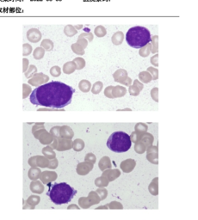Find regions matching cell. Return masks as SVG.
<instances>
[{"instance_id":"cell-1","label":"cell","mask_w":198,"mask_h":220,"mask_svg":"<svg viewBox=\"0 0 198 220\" xmlns=\"http://www.w3.org/2000/svg\"><path fill=\"white\" fill-rule=\"evenodd\" d=\"M74 89L61 82H50L37 87L30 95V102L36 106L63 108L72 102Z\"/></svg>"},{"instance_id":"cell-2","label":"cell","mask_w":198,"mask_h":220,"mask_svg":"<svg viewBox=\"0 0 198 220\" xmlns=\"http://www.w3.org/2000/svg\"><path fill=\"white\" fill-rule=\"evenodd\" d=\"M76 193L77 190L73 187L69 186V184L66 182H61L54 184L49 183V190L47 193V195L54 204L62 205L69 203Z\"/></svg>"},{"instance_id":"cell-3","label":"cell","mask_w":198,"mask_h":220,"mask_svg":"<svg viewBox=\"0 0 198 220\" xmlns=\"http://www.w3.org/2000/svg\"><path fill=\"white\" fill-rule=\"evenodd\" d=\"M150 31L145 27L136 26L128 29L126 34L128 44L134 48H142L151 41Z\"/></svg>"},{"instance_id":"cell-4","label":"cell","mask_w":198,"mask_h":220,"mask_svg":"<svg viewBox=\"0 0 198 220\" xmlns=\"http://www.w3.org/2000/svg\"><path fill=\"white\" fill-rule=\"evenodd\" d=\"M130 136L124 132H115L108 139L107 146L114 152L122 153L131 148Z\"/></svg>"},{"instance_id":"cell-5","label":"cell","mask_w":198,"mask_h":220,"mask_svg":"<svg viewBox=\"0 0 198 220\" xmlns=\"http://www.w3.org/2000/svg\"><path fill=\"white\" fill-rule=\"evenodd\" d=\"M72 147H73V142L71 141V139H64L61 137L54 139V143L51 145V148L56 149L60 151H67V150L71 149Z\"/></svg>"},{"instance_id":"cell-6","label":"cell","mask_w":198,"mask_h":220,"mask_svg":"<svg viewBox=\"0 0 198 220\" xmlns=\"http://www.w3.org/2000/svg\"><path fill=\"white\" fill-rule=\"evenodd\" d=\"M147 160L153 164H158V146L151 145L147 148Z\"/></svg>"},{"instance_id":"cell-7","label":"cell","mask_w":198,"mask_h":220,"mask_svg":"<svg viewBox=\"0 0 198 220\" xmlns=\"http://www.w3.org/2000/svg\"><path fill=\"white\" fill-rule=\"evenodd\" d=\"M28 164L32 167H36L39 166L41 168H46L48 165V159L45 157L41 156H36L33 157L28 160Z\"/></svg>"},{"instance_id":"cell-8","label":"cell","mask_w":198,"mask_h":220,"mask_svg":"<svg viewBox=\"0 0 198 220\" xmlns=\"http://www.w3.org/2000/svg\"><path fill=\"white\" fill-rule=\"evenodd\" d=\"M40 178H41V181L44 184H49L52 181L56 180L57 174L53 171H44V172L41 173Z\"/></svg>"},{"instance_id":"cell-9","label":"cell","mask_w":198,"mask_h":220,"mask_svg":"<svg viewBox=\"0 0 198 220\" xmlns=\"http://www.w3.org/2000/svg\"><path fill=\"white\" fill-rule=\"evenodd\" d=\"M92 169H93V164L87 163V162L80 163L77 166V173L80 175H85L90 171H91Z\"/></svg>"},{"instance_id":"cell-10","label":"cell","mask_w":198,"mask_h":220,"mask_svg":"<svg viewBox=\"0 0 198 220\" xmlns=\"http://www.w3.org/2000/svg\"><path fill=\"white\" fill-rule=\"evenodd\" d=\"M27 38L29 41L36 43L41 39V33L37 28H30L27 33Z\"/></svg>"},{"instance_id":"cell-11","label":"cell","mask_w":198,"mask_h":220,"mask_svg":"<svg viewBox=\"0 0 198 220\" xmlns=\"http://www.w3.org/2000/svg\"><path fill=\"white\" fill-rule=\"evenodd\" d=\"M136 165V162L134 160V159H126L124 160L123 162H122V164H121V169L125 172V173H129L131 172L133 169H135V167Z\"/></svg>"},{"instance_id":"cell-12","label":"cell","mask_w":198,"mask_h":220,"mask_svg":"<svg viewBox=\"0 0 198 220\" xmlns=\"http://www.w3.org/2000/svg\"><path fill=\"white\" fill-rule=\"evenodd\" d=\"M102 176L106 177L109 181H113L115 179H117L119 176L121 175V172L119 169H106L103 171L102 173Z\"/></svg>"},{"instance_id":"cell-13","label":"cell","mask_w":198,"mask_h":220,"mask_svg":"<svg viewBox=\"0 0 198 220\" xmlns=\"http://www.w3.org/2000/svg\"><path fill=\"white\" fill-rule=\"evenodd\" d=\"M113 77L115 82H119L122 84L125 79H127L128 78V72L123 69H119L114 73Z\"/></svg>"},{"instance_id":"cell-14","label":"cell","mask_w":198,"mask_h":220,"mask_svg":"<svg viewBox=\"0 0 198 220\" xmlns=\"http://www.w3.org/2000/svg\"><path fill=\"white\" fill-rule=\"evenodd\" d=\"M60 136L64 139H71L73 137V132L67 126H64L60 128Z\"/></svg>"},{"instance_id":"cell-15","label":"cell","mask_w":198,"mask_h":220,"mask_svg":"<svg viewBox=\"0 0 198 220\" xmlns=\"http://www.w3.org/2000/svg\"><path fill=\"white\" fill-rule=\"evenodd\" d=\"M153 140H154V138H153V136L151 133L145 132V133H143V135H142L141 139L140 141L143 143L147 148H148L149 146L153 145Z\"/></svg>"},{"instance_id":"cell-16","label":"cell","mask_w":198,"mask_h":220,"mask_svg":"<svg viewBox=\"0 0 198 220\" xmlns=\"http://www.w3.org/2000/svg\"><path fill=\"white\" fill-rule=\"evenodd\" d=\"M99 169H101L102 171H104L106 169H111V161H110V158L109 157H103L101 158V160L99 161Z\"/></svg>"},{"instance_id":"cell-17","label":"cell","mask_w":198,"mask_h":220,"mask_svg":"<svg viewBox=\"0 0 198 220\" xmlns=\"http://www.w3.org/2000/svg\"><path fill=\"white\" fill-rule=\"evenodd\" d=\"M30 190L32 193H41L44 191V186L41 184V182L39 181H34L30 184Z\"/></svg>"},{"instance_id":"cell-18","label":"cell","mask_w":198,"mask_h":220,"mask_svg":"<svg viewBox=\"0 0 198 220\" xmlns=\"http://www.w3.org/2000/svg\"><path fill=\"white\" fill-rule=\"evenodd\" d=\"M127 93V90L125 89L123 86H115L113 87V90H112V95L113 97H122L126 95Z\"/></svg>"},{"instance_id":"cell-19","label":"cell","mask_w":198,"mask_h":220,"mask_svg":"<svg viewBox=\"0 0 198 220\" xmlns=\"http://www.w3.org/2000/svg\"><path fill=\"white\" fill-rule=\"evenodd\" d=\"M158 178L156 177L153 180V181L150 183V185L148 187L149 192L151 193V194L153 195H158Z\"/></svg>"},{"instance_id":"cell-20","label":"cell","mask_w":198,"mask_h":220,"mask_svg":"<svg viewBox=\"0 0 198 220\" xmlns=\"http://www.w3.org/2000/svg\"><path fill=\"white\" fill-rule=\"evenodd\" d=\"M87 199H88V202H89L91 206H93V205H96V204H98L101 201V199H100V198L98 196V194L96 192H94V191L90 193L89 196L87 197Z\"/></svg>"},{"instance_id":"cell-21","label":"cell","mask_w":198,"mask_h":220,"mask_svg":"<svg viewBox=\"0 0 198 220\" xmlns=\"http://www.w3.org/2000/svg\"><path fill=\"white\" fill-rule=\"evenodd\" d=\"M79 90L82 91V92L87 93V92H89L90 90H91V84L90 83V81H88V80H85V79H84V80H81V81L79 82Z\"/></svg>"},{"instance_id":"cell-22","label":"cell","mask_w":198,"mask_h":220,"mask_svg":"<svg viewBox=\"0 0 198 220\" xmlns=\"http://www.w3.org/2000/svg\"><path fill=\"white\" fill-rule=\"evenodd\" d=\"M76 70V65L73 61L66 63L63 66V72L66 74H72Z\"/></svg>"},{"instance_id":"cell-23","label":"cell","mask_w":198,"mask_h":220,"mask_svg":"<svg viewBox=\"0 0 198 220\" xmlns=\"http://www.w3.org/2000/svg\"><path fill=\"white\" fill-rule=\"evenodd\" d=\"M40 175H41V170L38 168L32 167L28 170V177H29V179H31L33 181H35L36 179H38Z\"/></svg>"},{"instance_id":"cell-24","label":"cell","mask_w":198,"mask_h":220,"mask_svg":"<svg viewBox=\"0 0 198 220\" xmlns=\"http://www.w3.org/2000/svg\"><path fill=\"white\" fill-rule=\"evenodd\" d=\"M123 38H124V35H123L122 32H121V31L116 32L112 36V42L116 46L121 45L122 42V40H123Z\"/></svg>"},{"instance_id":"cell-25","label":"cell","mask_w":198,"mask_h":220,"mask_svg":"<svg viewBox=\"0 0 198 220\" xmlns=\"http://www.w3.org/2000/svg\"><path fill=\"white\" fill-rule=\"evenodd\" d=\"M42 153H43V155L45 156L46 158H47V159H54V158H55V152L54 151V150H53V148H51L50 146H47L45 148H43V150H42Z\"/></svg>"},{"instance_id":"cell-26","label":"cell","mask_w":198,"mask_h":220,"mask_svg":"<svg viewBox=\"0 0 198 220\" xmlns=\"http://www.w3.org/2000/svg\"><path fill=\"white\" fill-rule=\"evenodd\" d=\"M109 181L108 180L106 177H104V176H101V177H98V178H96V181H95V184H96V186L99 187H107L109 185Z\"/></svg>"},{"instance_id":"cell-27","label":"cell","mask_w":198,"mask_h":220,"mask_svg":"<svg viewBox=\"0 0 198 220\" xmlns=\"http://www.w3.org/2000/svg\"><path fill=\"white\" fill-rule=\"evenodd\" d=\"M73 148L74 151H82L84 148H85V142L83 141L82 139H76L74 140L73 143Z\"/></svg>"},{"instance_id":"cell-28","label":"cell","mask_w":198,"mask_h":220,"mask_svg":"<svg viewBox=\"0 0 198 220\" xmlns=\"http://www.w3.org/2000/svg\"><path fill=\"white\" fill-rule=\"evenodd\" d=\"M139 78L141 81H142L143 83H149L153 78H152V76L150 75V74L147 72H142L141 73L139 74Z\"/></svg>"},{"instance_id":"cell-29","label":"cell","mask_w":198,"mask_h":220,"mask_svg":"<svg viewBox=\"0 0 198 220\" xmlns=\"http://www.w3.org/2000/svg\"><path fill=\"white\" fill-rule=\"evenodd\" d=\"M44 54H45V50L41 46L35 48L34 53H33V55H34V58L35 59H42L43 56H44Z\"/></svg>"},{"instance_id":"cell-30","label":"cell","mask_w":198,"mask_h":220,"mask_svg":"<svg viewBox=\"0 0 198 220\" xmlns=\"http://www.w3.org/2000/svg\"><path fill=\"white\" fill-rule=\"evenodd\" d=\"M94 33L96 34L97 37H103L104 35H106L107 34V31H106V28H104L102 25H99L95 28V31Z\"/></svg>"},{"instance_id":"cell-31","label":"cell","mask_w":198,"mask_h":220,"mask_svg":"<svg viewBox=\"0 0 198 220\" xmlns=\"http://www.w3.org/2000/svg\"><path fill=\"white\" fill-rule=\"evenodd\" d=\"M135 151L136 152L139 153V154H142L147 151V147L145 146V145L141 143V141L137 142L135 143Z\"/></svg>"},{"instance_id":"cell-32","label":"cell","mask_w":198,"mask_h":220,"mask_svg":"<svg viewBox=\"0 0 198 220\" xmlns=\"http://www.w3.org/2000/svg\"><path fill=\"white\" fill-rule=\"evenodd\" d=\"M135 132H140V133H145V132H147L148 126L147 124H144V123H138L135 125Z\"/></svg>"},{"instance_id":"cell-33","label":"cell","mask_w":198,"mask_h":220,"mask_svg":"<svg viewBox=\"0 0 198 220\" xmlns=\"http://www.w3.org/2000/svg\"><path fill=\"white\" fill-rule=\"evenodd\" d=\"M64 32H65V34H67V36L69 37H71V36H73L74 34H77V29H75L74 28L73 26H72V25H67V26H66V28L64 29Z\"/></svg>"},{"instance_id":"cell-34","label":"cell","mask_w":198,"mask_h":220,"mask_svg":"<svg viewBox=\"0 0 198 220\" xmlns=\"http://www.w3.org/2000/svg\"><path fill=\"white\" fill-rule=\"evenodd\" d=\"M41 47L42 48H45L46 50L50 51V50H52L54 48V43H53V41H51L50 40H43L42 42H41Z\"/></svg>"},{"instance_id":"cell-35","label":"cell","mask_w":198,"mask_h":220,"mask_svg":"<svg viewBox=\"0 0 198 220\" xmlns=\"http://www.w3.org/2000/svg\"><path fill=\"white\" fill-rule=\"evenodd\" d=\"M102 82H96L94 85L92 86V89H91V91H92V93L93 94H95V95H97V94H99L101 91H102Z\"/></svg>"},{"instance_id":"cell-36","label":"cell","mask_w":198,"mask_h":220,"mask_svg":"<svg viewBox=\"0 0 198 220\" xmlns=\"http://www.w3.org/2000/svg\"><path fill=\"white\" fill-rule=\"evenodd\" d=\"M40 197L39 196H35V195H32V196H30V197L28 198V200H27V203L28 205H30L31 206H33L34 207L37 204L40 202Z\"/></svg>"},{"instance_id":"cell-37","label":"cell","mask_w":198,"mask_h":220,"mask_svg":"<svg viewBox=\"0 0 198 220\" xmlns=\"http://www.w3.org/2000/svg\"><path fill=\"white\" fill-rule=\"evenodd\" d=\"M151 51H152V46H151V44H149V43H148L147 45H146L145 46H143V47H142V49H141L140 54L143 57L148 56Z\"/></svg>"},{"instance_id":"cell-38","label":"cell","mask_w":198,"mask_h":220,"mask_svg":"<svg viewBox=\"0 0 198 220\" xmlns=\"http://www.w3.org/2000/svg\"><path fill=\"white\" fill-rule=\"evenodd\" d=\"M73 62L76 65V69H78V70H80V69H82V68H84L85 66V59H82V58H76V59H74Z\"/></svg>"},{"instance_id":"cell-39","label":"cell","mask_w":198,"mask_h":220,"mask_svg":"<svg viewBox=\"0 0 198 220\" xmlns=\"http://www.w3.org/2000/svg\"><path fill=\"white\" fill-rule=\"evenodd\" d=\"M72 49H73V51L75 53L79 54V55H83V54L85 53L84 48H83L82 46H80L78 43H75V44H73V45L72 46Z\"/></svg>"},{"instance_id":"cell-40","label":"cell","mask_w":198,"mask_h":220,"mask_svg":"<svg viewBox=\"0 0 198 220\" xmlns=\"http://www.w3.org/2000/svg\"><path fill=\"white\" fill-rule=\"evenodd\" d=\"M142 135H143V133H140V132H132V134H131V136H130L131 142H134V143H137V142H139L140 140H141Z\"/></svg>"},{"instance_id":"cell-41","label":"cell","mask_w":198,"mask_h":220,"mask_svg":"<svg viewBox=\"0 0 198 220\" xmlns=\"http://www.w3.org/2000/svg\"><path fill=\"white\" fill-rule=\"evenodd\" d=\"M96 193H97V194H98V196H99V198H100V199H101V200H102V199H105L108 195V191L106 190V189H105V188H103V187L97 189Z\"/></svg>"},{"instance_id":"cell-42","label":"cell","mask_w":198,"mask_h":220,"mask_svg":"<svg viewBox=\"0 0 198 220\" xmlns=\"http://www.w3.org/2000/svg\"><path fill=\"white\" fill-rule=\"evenodd\" d=\"M158 36L157 35H155V36H153V39L152 40V53H157L158 52Z\"/></svg>"},{"instance_id":"cell-43","label":"cell","mask_w":198,"mask_h":220,"mask_svg":"<svg viewBox=\"0 0 198 220\" xmlns=\"http://www.w3.org/2000/svg\"><path fill=\"white\" fill-rule=\"evenodd\" d=\"M79 206L82 207V208H89L91 206H90V204L88 202V199H87V198L85 197H83V198H80L79 199Z\"/></svg>"},{"instance_id":"cell-44","label":"cell","mask_w":198,"mask_h":220,"mask_svg":"<svg viewBox=\"0 0 198 220\" xmlns=\"http://www.w3.org/2000/svg\"><path fill=\"white\" fill-rule=\"evenodd\" d=\"M85 162H87V163H90V164H94L95 163H96V157H95V155H94V154H92V153H88V154L85 156Z\"/></svg>"},{"instance_id":"cell-45","label":"cell","mask_w":198,"mask_h":220,"mask_svg":"<svg viewBox=\"0 0 198 220\" xmlns=\"http://www.w3.org/2000/svg\"><path fill=\"white\" fill-rule=\"evenodd\" d=\"M108 206H109V207L110 209H120V210L123 209L122 205L120 202H117V201H112L109 204H108Z\"/></svg>"},{"instance_id":"cell-46","label":"cell","mask_w":198,"mask_h":220,"mask_svg":"<svg viewBox=\"0 0 198 220\" xmlns=\"http://www.w3.org/2000/svg\"><path fill=\"white\" fill-rule=\"evenodd\" d=\"M60 126H55V127H53L50 131V134H51L54 139H57V138H60Z\"/></svg>"},{"instance_id":"cell-47","label":"cell","mask_w":198,"mask_h":220,"mask_svg":"<svg viewBox=\"0 0 198 220\" xmlns=\"http://www.w3.org/2000/svg\"><path fill=\"white\" fill-rule=\"evenodd\" d=\"M148 72H150V73L152 74V78L153 80H157L158 78V71L156 68L153 67H149L147 69Z\"/></svg>"},{"instance_id":"cell-48","label":"cell","mask_w":198,"mask_h":220,"mask_svg":"<svg viewBox=\"0 0 198 220\" xmlns=\"http://www.w3.org/2000/svg\"><path fill=\"white\" fill-rule=\"evenodd\" d=\"M128 91H129V94H130L131 96H138L139 94H140V90L135 87V85H132V86H129V89H128Z\"/></svg>"},{"instance_id":"cell-49","label":"cell","mask_w":198,"mask_h":220,"mask_svg":"<svg viewBox=\"0 0 198 220\" xmlns=\"http://www.w3.org/2000/svg\"><path fill=\"white\" fill-rule=\"evenodd\" d=\"M50 73L54 76V77H59L60 73H61V71H60V68L59 66H54L51 68L50 70Z\"/></svg>"},{"instance_id":"cell-50","label":"cell","mask_w":198,"mask_h":220,"mask_svg":"<svg viewBox=\"0 0 198 220\" xmlns=\"http://www.w3.org/2000/svg\"><path fill=\"white\" fill-rule=\"evenodd\" d=\"M57 166H58V160H57L56 158H54V159H50V160H48V165H47V167L49 168V169H56Z\"/></svg>"},{"instance_id":"cell-51","label":"cell","mask_w":198,"mask_h":220,"mask_svg":"<svg viewBox=\"0 0 198 220\" xmlns=\"http://www.w3.org/2000/svg\"><path fill=\"white\" fill-rule=\"evenodd\" d=\"M32 52V46L28 44H24L23 45V55L26 56L30 54V53Z\"/></svg>"},{"instance_id":"cell-52","label":"cell","mask_w":198,"mask_h":220,"mask_svg":"<svg viewBox=\"0 0 198 220\" xmlns=\"http://www.w3.org/2000/svg\"><path fill=\"white\" fill-rule=\"evenodd\" d=\"M151 96H152V98L155 102H158V88H154L151 91Z\"/></svg>"},{"instance_id":"cell-53","label":"cell","mask_w":198,"mask_h":220,"mask_svg":"<svg viewBox=\"0 0 198 220\" xmlns=\"http://www.w3.org/2000/svg\"><path fill=\"white\" fill-rule=\"evenodd\" d=\"M112 90H113V86H109L105 89L104 91V95L109 97V98H114L113 95H112Z\"/></svg>"},{"instance_id":"cell-54","label":"cell","mask_w":198,"mask_h":220,"mask_svg":"<svg viewBox=\"0 0 198 220\" xmlns=\"http://www.w3.org/2000/svg\"><path fill=\"white\" fill-rule=\"evenodd\" d=\"M85 37L87 38V40L89 41H91L93 40V35L91 33H84V34H81L79 35V38H84L85 39Z\"/></svg>"},{"instance_id":"cell-55","label":"cell","mask_w":198,"mask_h":220,"mask_svg":"<svg viewBox=\"0 0 198 220\" xmlns=\"http://www.w3.org/2000/svg\"><path fill=\"white\" fill-rule=\"evenodd\" d=\"M78 44H79L80 46H82L83 48H85L86 46H87V40H85L84 38H79V40H78V42H77Z\"/></svg>"},{"instance_id":"cell-56","label":"cell","mask_w":198,"mask_h":220,"mask_svg":"<svg viewBox=\"0 0 198 220\" xmlns=\"http://www.w3.org/2000/svg\"><path fill=\"white\" fill-rule=\"evenodd\" d=\"M151 63L153 64L154 66H158V55L156 54L151 59Z\"/></svg>"},{"instance_id":"cell-57","label":"cell","mask_w":198,"mask_h":220,"mask_svg":"<svg viewBox=\"0 0 198 220\" xmlns=\"http://www.w3.org/2000/svg\"><path fill=\"white\" fill-rule=\"evenodd\" d=\"M134 85H135V87H137V88L140 90V91L143 89V84H142L141 83L139 82V80H135V81H134Z\"/></svg>"},{"instance_id":"cell-58","label":"cell","mask_w":198,"mask_h":220,"mask_svg":"<svg viewBox=\"0 0 198 220\" xmlns=\"http://www.w3.org/2000/svg\"><path fill=\"white\" fill-rule=\"evenodd\" d=\"M131 81H132V80H131V79L129 78L128 77V78H127V79H125L124 81H123V82H122V84H124V85H127V86H129V85L131 84Z\"/></svg>"},{"instance_id":"cell-59","label":"cell","mask_w":198,"mask_h":220,"mask_svg":"<svg viewBox=\"0 0 198 220\" xmlns=\"http://www.w3.org/2000/svg\"><path fill=\"white\" fill-rule=\"evenodd\" d=\"M33 70H36V67H35V66H33V65H32V66L30 67V70L28 71L29 72H28V73H26V74H25L27 78H29V77H30V74H33V73H34V72H33Z\"/></svg>"},{"instance_id":"cell-60","label":"cell","mask_w":198,"mask_h":220,"mask_svg":"<svg viewBox=\"0 0 198 220\" xmlns=\"http://www.w3.org/2000/svg\"><path fill=\"white\" fill-rule=\"evenodd\" d=\"M23 62H24V68H23V72H25V71H26V68H27V63H28V61H27V59H24V60H23Z\"/></svg>"},{"instance_id":"cell-61","label":"cell","mask_w":198,"mask_h":220,"mask_svg":"<svg viewBox=\"0 0 198 220\" xmlns=\"http://www.w3.org/2000/svg\"><path fill=\"white\" fill-rule=\"evenodd\" d=\"M72 208H76V209H79V207H78L76 205H71L70 206H68V209H72Z\"/></svg>"},{"instance_id":"cell-62","label":"cell","mask_w":198,"mask_h":220,"mask_svg":"<svg viewBox=\"0 0 198 220\" xmlns=\"http://www.w3.org/2000/svg\"><path fill=\"white\" fill-rule=\"evenodd\" d=\"M107 205L105 206H100V207H97L96 209H107Z\"/></svg>"}]
</instances>
